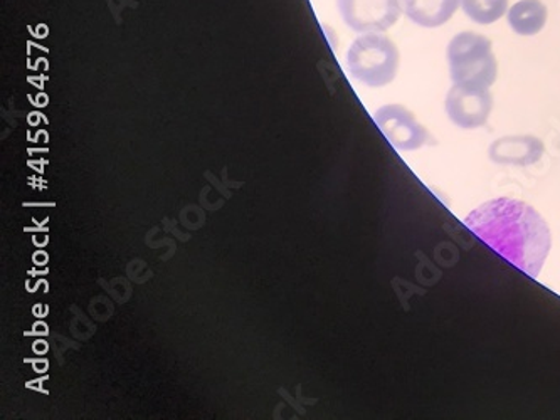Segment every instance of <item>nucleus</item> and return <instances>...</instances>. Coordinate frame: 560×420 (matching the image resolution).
<instances>
[{"mask_svg": "<svg viewBox=\"0 0 560 420\" xmlns=\"http://www.w3.org/2000/svg\"><path fill=\"white\" fill-rule=\"evenodd\" d=\"M465 225L505 261L537 278L549 258L552 234L546 219L522 200H488L469 212Z\"/></svg>", "mask_w": 560, "mask_h": 420, "instance_id": "nucleus-1", "label": "nucleus"}, {"mask_svg": "<svg viewBox=\"0 0 560 420\" xmlns=\"http://www.w3.org/2000/svg\"><path fill=\"white\" fill-rule=\"evenodd\" d=\"M446 58L455 84L490 88L497 81L499 62L493 55V44L481 34H456L447 44Z\"/></svg>", "mask_w": 560, "mask_h": 420, "instance_id": "nucleus-2", "label": "nucleus"}, {"mask_svg": "<svg viewBox=\"0 0 560 420\" xmlns=\"http://www.w3.org/2000/svg\"><path fill=\"white\" fill-rule=\"evenodd\" d=\"M399 62L396 44L381 33L357 37L347 52L350 77L369 88H384L393 83Z\"/></svg>", "mask_w": 560, "mask_h": 420, "instance_id": "nucleus-3", "label": "nucleus"}, {"mask_svg": "<svg viewBox=\"0 0 560 420\" xmlns=\"http://www.w3.org/2000/svg\"><path fill=\"white\" fill-rule=\"evenodd\" d=\"M375 125L389 140L390 145L400 152H411L424 145H434L428 128L416 120L415 113L402 105H386L374 115Z\"/></svg>", "mask_w": 560, "mask_h": 420, "instance_id": "nucleus-4", "label": "nucleus"}, {"mask_svg": "<svg viewBox=\"0 0 560 420\" xmlns=\"http://www.w3.org/2000/svg\"><path fill=\"white\" fill-rule=\"evenodd\" d=\"M340 15L355 33H386L405 11L402 0H337Z\"/></svg>", "mask_w": 560, "mask_h": 420, "instance_id": "nucleus-5", "label": "nucleus"}, {"mask_svg": "<svg viewBox=\"0 0 560 420\" xmlns=\"http://www.w3.org/2000/svg\"><path fill=\"white\" fill-rule=\"evenodd\" d=\"M446 115L456 127L463 130L481 128L490 118L493 109V96L488 88L463 86L455 84L447 91L444 102Z\"/></svg>", "mask_w": 560, "mask_h": 420, "instance_id": "nucleus-6", "label": "nucleus"}, {"mask_svg": "<svg viewBox=\"0 0 560 420\" xmlns=\"http://www.w3.org/2000/svg\"><path fill=\"white\" fill-rule=\"evenodd\" d=\"M546 152L542 140L532 135H513L491 143L488 156L491 162L510 167H528L539 162Z\"/></svg>", "mask_w": 560, "mask_h": 420, "instance_id": "nucleus-7", "label": "nucleus"}, {"mask_svg": "<svg viewBox=\"0 0 560 420\" xmlns=\"http://www.w3.org/2000/svg\"><path fill=\"white\" fill-rule=\"evenodd\" d=\"M459 4L462 0H402L408 19L425 30L446 24L458 11Z\"/></svg>", "mask_w": 560, "mask_h": 420, "instance_id": "nucleus-8", "label": "nucleus"}, {"mask_svg": "<svg viewBox=\"0 0 560 420\" xmlns=\"http://www.w3.org/2000/svg\"><path fill=\"white\" fill-rule=\"evenodd\" d=\"M506 14L513 33L518 36H535L546 27L549 12L542 0H518Z\"/></svg>", "mask_w": 560, "mask_h": 420, "instance_id": "nucleus-9", "label": "nucleus"}, {"mask_svg": "<svg viewBox=\"0 0 560 420\" xmlns=\"http://www.w3.org/2000/svg\"><path fill=\"white\" fill-rule=\"evenodd\" d=\"M462 8L471 21L488 26L506 14L509 0H462Z\"/></svg>", "mask_w": 560, "mask_h": 420, "instance_id": "nucleus-10", "label": "nucleus"}]
</instances>
